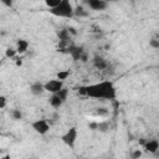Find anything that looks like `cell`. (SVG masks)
Here are the masks:
<instances>
[{
    "label": "cell",
    "mask_w": 159,
    "mask_h": 159,
    "mask_svg": "<svg viewBox=\"0 0 159 159\" xmlns=\"http://www.w3.org/2000/svg\"><path fill=\"white\" fill-rule=\"evenodd\" d=\"M29 48V42L26 40H17V46H16V52L22 55L27 51Z\"/></svg>",
    "instance_id": "obj_10"
},
{
    "label": "cell",
    "mask_w": 159,
    "mask_h": 159,
    "mask_svg": "<svg viewBox=\"0 0 159 159\" xmlns=\"http://www.w3.org/2000/svg\"><path fill=\"white\" fill-rule=\"evenodd\" d=\"M62 142L68 145L70 148H73L75 147V143H76V139H77V128L76 127H71L62 137H61Z\"/></svg>",
    "instance_id": "obj_3"
},
{
    "label": "cell",
    "mask_w": 159,
    "mask_h": 159,
    "mask_svg": "<svg viewBox=\"0 0 159 159\" xmlns=\"http://www.w3.org/2000/svg\"><path fill=\"white\" fill-rule=\"evenodd\" d=\"M50 12L57 17L70 19L73 16V6L70 0H61V2L58 5L50 9Z\"/></svg>",
    "instance_id": "obj_2"
},
{
    "label": "cell",
    "mask_w": 159,
    "mask_h": 159,
    "mask_svg": "<svg viewBox=\"0 0 159 159\" xmlns=\"http://www.w3.org/2000/svg\"><path fill=\"white\" fill-rule=\"evenodd\" d=\"M5 6H7V7H11L12 6V2H14V0H0Z\"/></svg>",
    "instance_id": "obj_23"
},
{
    "label": "cell",
    "mask_w": 159,
    "mask_h": 159,
    "mask_svg": "<svg viewBox=\"0 0 159 159\" xmlns=\"http://www.w3.org/2000/svg\"><path fill=\"white\" fill-rule=\"evenodd\" d=\"M56 94H57V96H58V97H60V98H61V99L65 102V101L67 99V96H68V91H67L66 88H63V87H62V88H61L58 92H56Z\"/></svg>",
    "instance_id": "obj_15"
},
{
    "label": "cell",
    "mask_w": 159,
    "mask_h": 159,
    "mask_svg": "<svg viewBox=\"0 0 159 159\" xmlns=\"http://www.w3.org/2000/svg\"><path fill=\"white\" fill-rule=\"evenodd\" d=\"M45 88H43V84L40 83V82H35L30 86V92L34 94V96H41L43 93Z\"/></svg>",
    "instance_id": "obj_7"
},
{
    "label": "cell",
    "mask_w": 159,
    "mask_h": 159,
    "mask_svg": "<svg viewBox=\"0 0 159 159\" xmlns=\"http://www.w3.org/2000/svg\"><path fill=\"white\" fill-rule=\"evenodd\" d=\"M73 15L80 16V17H84V16H87V15H88V12H87V11H84V9H83L82 6H77L76 9H73Z\"/></svg>",
    "instance_id": "obj_13"
},
{
    "label": "cell",
    "mask_w": 159,
    "mask_h": 159,
    "mask_svg": "<svg viewBox=\"0 0 159 159\" xmlns=\"http://www.w3.org/2000/svg\"><path fill=\"white\" fill-rule=\"evenodd\" d=\"M107 113H108V111H106V108H98L97 109V114H99V116H104Z\"/></svg>",
    "instance_id": "obj_24"
},
{
    "label": "cell",
    "mask_w": 159,
    "mask_h": 159,
    "mask_svg": "<svg viewBox=\"0 0 159 159\" xmlns=\"http://www.w3.org/2000/svg\"><path fill=\"white\" fill-rule=\"evenodd\" d=\"M61 2V0H45V4L51 9V7H55L56 5H58Z\"/></svg>",
    "instance_id": "obj_19"
},
{
    "label": "cell",
    "mask_w": 159,
    "mask_h": 159,
    "mask_svg": "<svg viewBox=\"0 0 159 159\" xmlns=\"http://www.w3.org/2000/svg\"><path fill=\"white\" fill-rule=\"evenodd\" d=\"M93 65H94V67L98 68V70H104V68L107 67L108 63H107V61H106L104 58L96 56V57L93 58Z\"/></svg>",
    "instance_id": "obj_11"
},
{
    "label": "cell",
    "mask_w": 159,
    "mask_h": 159,
    "mask_svg": "<svg viewBox=\"0 0 159 159\" xmlns=\"http://www.w3.org/2000/svg\"><path fill=\"white\" fill-rule=\"evenodd\" d=\"M16 65H17V66H21V65H22V61H21V60H20V61L17 60V61H16Z\"/></svg>",
    "instance_id": "obj_27"
},
{
    "label": "cell",
    "mask_w": 159,
    "mask_h": 159,
    "mask_svg": "<svg viewBox=\"0 0 159 159\" xmlns=\"http://www.w3.org/2000/svg\"><path fill=\"white\" fill-rule=\"evenodd\" d=\"M31 127H32V129H34L36 133H39V134H41V135L46 134V133L50 130V124H48L45 119H39V120L32 122V123H31Z\"/></svg>",
    "instance_id": "obj_5"
},
{
    "label": "cell",
    "mask_w": 159,
    "mask_h": 159,
    "mask_svg": "<svg viewBox=\"0 0 159 159\" xmlns=\"http://www.w3.org/2000/svg\"><path fill=\"white\" fill-rule=\"evenodd\" d=\"M68 76H70V71H60V72L57 73V78L61 80V81L66 80Z\"/></svg>",
    "instance_id": "obj_18"
},
{
    "label": "cell",
    "mask_w": 159,
    "mask_h": 159,
    "mask_svg": "<svg viewBox=\"0 0 159 159\" xmlns=\"http://www.w3.org/2000/svg\"><path fill=\"white\" fill-rule=\"evenodd\" d=\"M68 52H70V55L72 56V58H73L75 61H77V60L81 58V55L83 53V48H82V47H77V46H71V47L68 48Z\"/></svg>",
    "instance_id": "obj_8"
},
{
    "label": "cell",
    "mask_w": 159,
    "mask_h": 159,
    "mask_svg": "<svg viewBox=\"0 0 159 159\" xmlns=\"http://www.w3.org/2000/svg\"><path fill=\"white\" fill-rule=\"evenodd\" d=\"M88 127H89L91 129H93V130H94V129H97V122H93V123H89V124H88Z\"/></svg>",
    "instance_id": "obj_25"
},
{
    "label": "cell",
    "mask_w": 159,
    "mask_h": 159,
    "mask_svg": "<svg viewBox=\"0 0 159 159\" xmlns=\"http://www.w3.org/2000/svg\"><path fill=\"white\" fill-rule=\"evenodd\" d=\"M87 5L89 6V9L94 11H102L107 9L108 2L104 0H87Z\"/></svg>",
    "instance_id": "obj_6"
},
{
    "label": "cell",
    "mask_w": 159,
    "mask_h": 159,
    "mask_svg": "<svg viewBox=\"0 0 159 159\" xmlns=\"http://www.w3.org/2000/svg\"><path fill=\"white\" fill-rule=\"evenodd\" d=\"M62 87H63V81H61V80H58V78H56V80H50V81H47V82L43 84L45 91H47V92H50V93H56V92H58Z\"/></svg>",
    "instance_id": "obj_4"
},
{
    "label": "cell",
    "mask_w": 159,
    "mask_h": 159,
    "mask_svg": "<svg viewBox=\"0 0 159 159\" xmlns=\"http://www.w3.org/2000/svg\"><path fill=\"white\" fill-rule=\"evenodd\" d=\"M80 94L96 98V99H114L116 98V87L111 81H101L93 84L82 86L80 88Z\"/></svg>",
    "instance_id": "obj_1"
},
{
    "label": "cell",
    "mask_w": 159,
    "mask_h": 159,
    "mask_svg": "<svg viewBox=\"0 0 159 159\" xmlns=\"http://www.w3.org/2000/svg\"><path fill=\"white\" fill-rule=\"evenodd\" d=\"M104 1H107V2H108V1H114V0H104Z\"/></svg>",
    "instance_id": "obj_28"
},
{
    "label": "cell",
    "mask_w": 159,
    "mask_h": 159,
    "mask_svg": "<svg viewBox=\"0 0 159 159\" xmlns=\"http://www.w3.org/2000/svg\"><path fill=\"white\" fill-rule=\"evenodd\" d=\"M0 153H1V150H0Z\"/></svg>",
    "instance_id": "obj_29"
},
{
    "label": "cell",
    "mask_w": 159,
    "mask_h": 159,
    "mask_svg": "<svg viewBox=\"0 0 159 159\" xmlns=\"http://www.w3.org/2000/svg\"><path fill=\"white\" fill-rule=\"evenodd\" d=\"M17 52H16V50H14V48H7L6 51H5V56L7 57V58H11V57H15V55H16Z\"/></svg>",
    "instance_id": "obj_20"
},
{
    "label": "cell",
    "mask_w": 159,
    "mask_h": 159,
    "mask_svg": "<svg viewBox=\"0 0 159 159\" xmlns=\"http://www.w3.org/2000/svg\"><path fill=\"white\" fill-rule=\"evenodd\" d=\"M144 148L150 152V153H157L158 148H159V143L157 139H152V140H148L145 144H144Z\"/></svg>",
    "instance_id": "obj_9"
},
{
    "label": "cell",
    "mask_w": 159,
    "mask_h": 159,
    "mask_svg": "<svg viewBox=\"0 0 159 159\" xmlns=\"http://www.w3.org/2000/svg\"><path fill=\"white\" fill-rule=\"evenodd\" d=\"M149 46L153 48H159V40H157V39L149 40Z\"/></svg>",
    "instance_id": "obj_21"
},
{
    "label": "cell",
    "mask_w": 159,
    "mask_h": 159,
    "mask_svg": "<svg viewBox=\"0 0 159 159\" xmlns=\"http://www.w3.org/2000/svg\"><path fill=\"white\" fill-rule=\"evenodd\" d=\"M140 155H142V153H140L139 150H135V152L133 153V155H132V157H133V158H139Z\"/></svg>",
    "instance_id": "obj_26"
},
{
    "label": "cell",
    "mask_w": 159,
    "mask_h": 159,
    "mask_svg": "<svg viewBox=\"0 0 159 159\" xmlns=\"http://www.w3.org/2000/svg\"><path fill=\"white\" fill-rule=\"evenodd\" d=\"M50 104L53 107V108H60L61 106H62V103H63V101L56 94V93H52V96L50 97Z\"/></svg>",
    "instance_id": "obj_12"
},
{
    "label": "cell",
    "mask_w": 159,
    "mask_h": 159,
    "mask_svg": "<svg viewBox=\"0 0 159 159\" xmlns=\"http://www.w3.org/2000/svg\"><path fill=\"white\" fill-rule=\"evenodd\" d=\"M5 106H6V97L5 96H0V109L5 108Z\"/></svg>",
    "instance_id": "obj_22"
},
{
    "label": "cell",
    "mask_w": 159,
    "mask_h": 159,
    "mask_svg": "<svg viewBox=\"0 0 159 159\" xmlns=\"http://www.w3.org/2000/svg\"><path fill=\"white\" fill-rule=\"evenodd\" d=\"M58 37H60L61 42H66V41L70 39V32H68V30H67V29L61 30V31L58 32Z\"/></svg>",
    "instance_id": "obj_14"
},
{
    "label": "cell",
    "mask_w": 159,
    "mask_h": 159,
    "mask_svg": "<svg viewBox=\"0 0 159 159\" xmlns=\"http://www.w3.org/2000/svg\"><path fill=\"white\" fill-rule=\"evenodd\" d=\"M97 129L101 132H107L109 129V123L108 122H99V123H97Z\"/></svg>",
    "instance_id": "obj_16"
},
{
    "label": "cell",
    "mask_w": 159,
    "mask_h": 159,
    "mask_svg": "<svg viewBox=\"0 0 159 159\" xmlns=\"http://www.w3.org/2000/svg\"><path fill=\"white\" fill-rule=\"evenodd\" d=\"M11 116H12V118H14L15 120H20V119L22 118V113H21L20 109H12Z\"/></svg>",
    "instance_id": "obj_17"
}]
</instances>
